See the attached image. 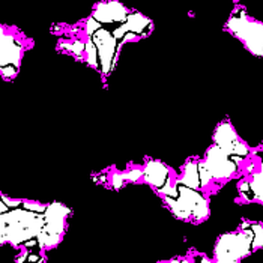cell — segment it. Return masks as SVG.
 Segmentation results:
<instances>
[{"instance_id": "6da1fadb", "label": "cell", "mask_w": 263, "mask_h": 263, "mask_svg": "<svg viewBox=\"0 0 263 263\" xmlns=\"http://www.w3.org/2000/svg\"><path fill=\"white\" fill-rule=\"evenodd\" d=\"M44 224V214L33 212L23 206L9 209L8 212H3L0 218L2 244L9 242L12 245H24L27 241L38 238Z\"/></svg>"}, {"instance_id": "7a4b0ae2", "label": "cell", "mask_w": 263, "mask_h": 263, "mask_svg": "<svg viewBox=\"0 0 263 263\" xmlns=\"http://www.w3.org/2000/svg\"><path fill=\"white\" fill-rule=\"evenodd\" d=\"M227 29L245 44L250 53L254 56H263V24L250 20L244 8L238 9V12L230 17Z\"/></svg>"}, {"instance_id": "3957f363", "label": "cell", "mask_w": 263, "mask_h": 263, "mask_svg": "<svg viewBox=\"0 0 263 263\" xmlns=\"http://www.w3.org/2000/svg\"><path fill=\"white\" fill-rule=\"evenodd\" d=\"M254 250L253 239L248 232L239 230L236 233H226L217 241L215 260L219 263H235L250 256Z\"/></svg>"}, {"instance_id": "277c9868", "label": "cell", "mask_w": 263, "mask_h": 263, "mask_svg": "<svg viewBox=\"0 0 263 263\" xmlns=\"http://www.w3.org/2000/svg\"><path fill=\"white\" fill-rule=\"evenodd\" d=\"M203 161L208 166L212 177L217 180L229 179L239 170V161L221 149L218 144H214L208 149Z\"/></svg>"}, {"instance_id": "5b68a950", "label": "cell", "mask_w": 263, "mask_h": 263, "mask_svg": "<svg viewBox=\"0 0 263 263\" xmlns=\"http://www.w3.org/2000/svg\"><path fill=\"white\" fill-rule=\"evenodd\" d=\"M214 143L218 144L227 154H230L238 161H244L250 157L248 146L238 137L233 127L229 122H221L214 132Z\"/></svg>"}, {"instance_id": "8992f818", "label": "cell", "mask_w": 263, "mask_h": 263, "mask_svg": "<svg viewBox=\"0 0 263 263\" xmlns=\"http://www.w3.org/2000/svg\"><path fill=\"white\" fill-rule=\"evenodd\" d=\"M96 48H98V56H99V65H101V72L104 76H108L115 66L116 54L119 51V44L115 35H111L108 30L101 27L98 32H95L90 38Z\"/></svg>"}, {"instance_id": "52a82bcc", "label": "cell", "mask_w": 263, "mask_h": 263, "mask_svg": "<svg viewBox=\"0 0 263 263\" xmlns=\"http://www.w3.org/2000/svg\"><path fill=\"white\" fill-rule=\"evenodd\" d=\"M176 186H177V193H179L180 200L186 205L193 218L202 221V219H206L209 217V203L202 193H199L196 188L183 185L180 180L176 182Z\"/></svg>"}, {"instance_id": "ba28073f", "label": "cell", "mask_w": 263, "mask_h": 263, "mask_svg": "<svg viewBox=\"0 0 263 263\" xmlns=\"http://www.w3.org/2000/svg\"><path fill=\"white\" fill-rule=\"evenodd\" d=\"M93 18L105 24H111V23L122 24L128 18V9L121 2H116V0L102 2L96 5L93 11Z\"/></svg>"}, {"instance_id": "9c48e42d", "label": "cell", "mask_w": 263, "mask_h": 263, "mask_svg": "<svg viewBox=\"0 0 263 263\" xmlns=\"http://www.w3.org/2000/svg\"><path fill=\"white\" fill-rule=\"evenodd\" d=\"M143 177L149 185H152L158 191L167 183H170V170L161 161L151 160L143 169Z\"/></svg>"}, {"instance_id": "30bf717a", "label": "cell", "mask_w": 263, "mask_h": 263, "mask_svg": "<svg viewBox=\"0 0 263 263\" xmlns=\"http://www.w3.org/2000/svg\"><path fill=\"white\" fill-rule=\"evenodd\" d=\"M23 56V47L21 44L14 38V36H8L5 35V32H2V56H0V65L2 68L5 66H14V68H20V60Z\"/></svg>"}, {"instance_id": "8fae6325", "label": "cell", "mask_w": 263, "mask_h": 263, "mask_svg": "<svg viewBox=\"0 0 263 263\" xmlns=\"http://www.w3.org/2000/svg\"><path fill=\"white\" fill-rule=\"evenodd\" d=\"M183 185L200 190L202 186V175H200V161H188L182 169V176L179 179Z\"/></svg>"}, {"instance_id": "7c38bea8", "label": "cell", "mask_w": 263, "mask_h": 263, "mask_svg": "<svg viewBox=\"0 0 263 263\" xmlns=\"http://www.w3.org/2000/svg\"><path fill=\"white\" fill-rule=\"evenodd\" d=\"M164 200H166L167 208L172 211V214L175 215L176 218L179 219L191 218V212H190V209L186 208V205L180 200L179 193H177V196H164Z\"/></svg>"}, {"instance_id": "4fadbf2b", "label": "cell", "mask_w": 263, "mask_h": 263, "mask_svg": "<svg viewBox=\"0 0 263 263\" xmlns=\"http://www.w3.org/2000/svg\"><path fill=\"white\" fill-rule=\"evenodd\" d=\"M241 230H245V232L250 233V236L253 239L254 250L263 248V224H260V222H253V221H245L241 226Z\"/></svg>"}, {"instance_id": "5bb4252c", "label": "cell", "mask_w": 263, "mask_h": 263, "mask_svg": "<svg viewBox=\"0 0 263 263\" xmlns=\"http://www.w3.org/2000/svg\"><path fill=\"white\" fill-rule=\"evenodd\" d=\"M62 239V235H57L54 232H50L43 227V230L40 232L38 235V242H40V247L41 248H51V247H56Z\"/></svg>"}, {"instance_id": "9a60e30c", "label": "cell", "mask_w": 263, "mask_h": 263, "mask_svg": "<svg viewBox=\"0 0 263 263\" xmlns=\"http://www.w3.org/2000/svg\"><path fill=\"white\" fill-rule=\"evenodd\" d=\"M86 54H88V62L90 66L96 68V69H101V65H99V56H98V48L95 43L92 40L86 41Z\"/></svg>"}, {"instance_id": "2e32d148", "label": "cell", "mask_w": 263, "mask_h": 263, "mask_svg": "<svg viewBox=\"0 0 263 263\" xmlns=\"http://www.w3.org/2000/svg\"><path fill=\"white\" fill-rule=\"evenodd\" d=\"M239 193H241V196L245 200H250V202L256 200V194L253 191V186H251V182L250 180H242L239 183Z\"/></svg>"}, {"instance_id": "e0dca14e", "label": "cell", "mask_w": 263, "mask_h": 263, "mask_svg": "<svg viewBox=\"0 0 263 263\" xmlns=\"http://www.w3.org/2000/svg\"><path fill=\"white\" fill-rule=\"evenodd\" d=\"M128 180H130L128 179V173H125V172H116L111 176V185H113L115 190H121Z\"/></svg>"}, {"instance_id": "ac0fdd59", "label": "cell", "mask_w": 263, "mask_h": 263, "mask_svg": "<svg viewBox=\"0 0 263 263\" xmlns=\"http://www.w3.org/2000/svg\"><path fill=\"white\" fill-rule=\"evenodd\" d=\"M63 47L68 48V51H71L77 57H80L83 53H86V43H82V41H74L71 44H65Z\"/></svg>"}, {"instance_id": "d6986e66", "label": "cell", "mask_w": 263, "mask_h": 263, "mask_svg": "<svg viewBox=\"0 0 263 263\" xmlns=\"http://www.w3.org/2000/svg\"><path fill=\"white\" fill-rule=\"evenodd\" d=\"M102 26H101V23L96 20V18H89L88 23H86V33H88V36H92L95 32H98L99 29H101Z\"/></svg>"}, {"instance_id": "ffe728a7", "label": "cell", "mask_w": 263, "mask_h": 263, "mask_svg": "<svg viewBox=\"0 0 263 263\" xmlns=\"http://www.w3.org/2000/svg\"><path fill=\"white\" fill-rule=\"evenodd\" d=\"M127 173H128L130 182H137V180L143 176V170H141V169H132V170L127 172Z\"/></svg>"}]
</instances>
